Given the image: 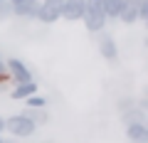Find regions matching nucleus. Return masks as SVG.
Masks as SVG:
<instances>
[{"label": "nucleus", "mask_w": 148, "mask_h": 143, "mask_svg": "<svg viewBox=\"0 0 148 143\" xmlns=\"http://www.w3.org/2000/svg\"><path fill=\"white\" fill-rule=\"evenodd\" d=\"M84 20L89 32H101L106 25V12H104V0H84Z\"/></svg>", "instance_id": "nucleus-1"}, {"label": "nucleus", "mask_w": 148, "mask_h": 143, "mask_svg": "<svg viewBox=\"0 0 148 143\" xmlns=\"http://www.w3.org/2000/svg\"><path fill=\"white\" fill-rule=\"evenodd\" d=\"M5 128L12 133V136H17V138H27V136L35 133L37 123L32 121L30 116H25V114H17V116H10L5 121Z\"/></svg>", "instance_id": "nucleus-2"}, {"label": "nucleus", "mask_w": 148, "mask_h": 143, "mask_svg": "<svg viewBox=\"0 0 148 143\" xmlns=\"http://www.w3.org/2000/svg\"><path fill=\"white\" fill-rule=\"evenodd\" d=\"M37 17L47 25H52L54 20L62 17V0H45L40 3V10H37Z\"/></svg>", "instance_id": "nucleus-3"}, {"label": "nucleus", "mask_w": 148, "mask_h": 143, "mask_svg": "<svg viewBox=\"0 0 148 143\" xmlns=\"http://www.w3.org/2000/svg\"><path fill=\"white\" fill-rule=\"evenodd\" d=\"M84 15V0H62V17L69 22L82 20Z\"/></svg>", "instance_id": "nucleus-4"}, {"label": "nucleus", "mask_w": 148, "mask_h": 143, "mask_svg": "<svg viewBox=\"0 0 148 143\" xmlns=\"http://www.w3.org/2000/svg\"><path fill=\"white\" fill-rule=\"evenodd\" d=\"M126 136L133 143H148V128L143 121H128L126 123Z\"/></svg>", "instance_id": "nucleus-5"}, {"label": "nucleus", "mask_w": 148, "mask_h": 143, "mask_svg": "<svg viewBox=\"0 0 148 143\" xmlns=\"http://www.w3.org/2000/svg\"><path fill=\"white\" fill-rule=\"evenodd\" d=\"M10 10L15 12L17 17H37L40 0H20V3H15V5H10Z\"/></svg>", "instance_id": "nucleus-6"}, {"label": "nucleus", "mask_w": 148, "mask_h": 143, "mask_svg": "<svg viewBox=\"0 0 148 143\" xmlns=\"http://www.w3.org/2000/svg\"><path fill=\"white\" fill-rule=\"evenodd\" d=\"M8 69H10V74L15 77L17 81H30L32 79V72L20 62V59H10V62H8Z\"/></svg>", "instance_id": "nucleus-7"}, {"label": "nucleus", "mask_w": 148, "mask_h": 143, "mask_svg": "<svg viewBox=\"0 0 148 143\" xmlns=\"http://www.w3.org/2000/svg\"><path fill=\"white\" fill-rule=\"evenodd\" d=\"M99 52L104 59H109V62H114V59L119 57V49H116V42L111 37H101L99 40Z\"/></svg>", "instance_id": "nucleus-8"}, {"label": "nucleus", "mask_w": 148, "mask_h": 143, "mask_svg": "<svg viewBox=\"0 0 148 143\" xmlns=\"http://www.w3.org/2000/svg\"><path fill=\"white\" fill-rule=\"evenodd\" d=\"M32 94H37V84L35 81H20V84H17V89L12 91V99H27V96H32Z\"/></svg>", "instance_id": "nucleus-9"}, {"label": "nucleus", "mask_w": 148, "mask_h": 143, "mask_svg": "<svg viewBox=\"0 0 148 143\" xmlns=\"http://www.w3.org/2000/svg\"><path fill=\"white\" fill-rule=\"evenodd\" d=\"M121 8H123V0H104V12H106V17H119Z\"/></svg>", "instance_id": "nucleus-10"}, {"label": "nucleus", "mask_w": 148, "mask_h": 143, "mask_svg": "<svg viewBox=\"0 0 148 143\" xmlns=\"http://www.w3.org/2000/svg\"><path fill=\"white\" fill-rule=\"evenodd\" d=\"M25 116H30L35 123H45V121H47V114H45L42 109H27V114H25Z\"/></svg>", "instance_id": "nucleus-11"}, {"label": "nucleus", "mask_w": 148, "mask_h": 143, "mask_svg": "<svg viewBox=\"0 0 148 143\" xmlns=\"http://www.w3.org/2000/svg\"><path fill=\"white\" fill-rule=\"evenodd\" d=\"M27 106H30V109H45V106H47V101H45L42 96L32 94V96H27Z\"/></svg>", "instance_id": "nucleus-12"}, {"label": "nucleus", "mask_w": 148, "mask_h": 143, "mask_svg": "<svg viewBox=\"0 0 148 143\" xmlns=\"http://www.w3.org/2000/svg\"><path fill=\"white\" fill-rule=\"evenodd\" d=\"M5 131V118H0V133Z\"/></svg>", "instance_id": "nucleus-13"}, {"label": "nucleus", "mask_w": 148, "mask_h": 143, "mask_svg": "<svg viewBox=\"0 0 148 143\" xmlns=\"http://www.w3.org/2000/svg\"><path fill=\"white\" fill-rule=\"evenodd\" d=\"M0 74H5V64L0 62Z\"/></svg>", "instance_id": "nucleus-14"}, {"label": "nucleus", "mask_w": 148, "mask_h": 143, "mask_svg": "<svg viewBox=\"0 0 148 143\" xmlns=\"http://www.w3.org/2000/svg\"><path fill=\"white\" fill-rule=\"evenodd\" d=\"M8 3H10V5H15V3H20V0H8Z\"/></svg>", "instance_id": "nucleus-15"}, {"label": "nucleus", "mask_w": 148, "mask_h": 143, "mask_svg": "<svg viewBox=\"0 0 148 143\" xmlns=\"http://www.w3.org/2000/svg\"><path fill=\"white\" fill-rule=\"evenodd\" d=\"M3 143H12V141H3Z\"/></svg>", "instance_id": "nucleus-16"}, {"label": "nucleus", "mask_w": 148, "mask_h": 143, "mask_svg": "<svg viewBox=\"0 0 148 143\" xmlns=\"http://www.w3.org/2000/svg\"><path fill=\"white\" fill-rule=\"evenodd\" d=\"M0 143H3V138H0Z\"/></svg>", "instance_id": "nucleus-17"}]
</instances>
